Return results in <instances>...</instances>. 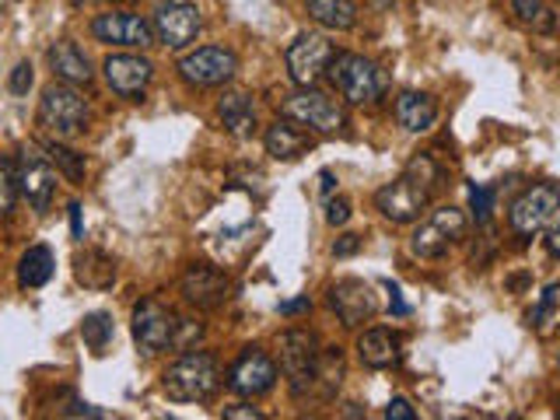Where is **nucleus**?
<instances>
[{
    "instance_id": "nucleus-1",
    "label": "nucleus",
    "mask_w": 560,
    "mask_h": 420,
    "mask_svg": "<svg viewBox=\"0 0 560 420\" xmlns=\"http://www.w3.org/2000/svg\"><path fill=\"white\" fill-rule=\"evenodd\" d=\"M434 183H438V168L428 154H420L407 165V172H402L399 179H393L389 186H382L375 192V207L382 210V218H389L393 224H410L428 210Z\"/></svg>"
},
{
    "instance_id": "nucleus-2",
    "label": "nucleus",
    "mask_w": 560,
    "mask_h": 420,
    "mask_svg": "<svg viewBox=\"0 0 560 420\" xmlns=\"http://www.w3.org/2000/svg\"><path fill=\"white\" fill-rule=\"evenodd\" d=\"M200 326L179 319L172 308H165L158 298H144L133 308V340L144 354H162V350H186L200 337Z\"/></svg>"
},
{
    "instance_id": "nucleus-3",
    "label": "nucleus",
    "mask_w": 560,
    "mask_h": 420,
    "mask_svg": "<svg viewBox=\"0 0 560 420\" xmlns=\"http://www.w3.org/2000/svg\"><path fill=\"white\" fill-rule=\"evenodd\" d=\"M221 385V364L207 350H189L175 364L165 368L162 389L172 402H203L218 393Z\"/></svg>"
},
{
    "instance_id": "nucleus-4",
    "label": "nucleus",
    "mask_w": 560,
    "mask_h": 420,
    "mask_svg": "<svg viewBox=\"0 0 560 420\" xmlns=\"http://www.w3.org/2000/svg\"><path fill=\"white\" fill-rule=\"evenodd\" d=\"M39 130L49 133L52 140H74L88 127V102L74 84H49L43 92L39 113H35Z\"/></svg>"
},
{
    "instance_id": "nucleus-5",
    "label": "nucleus",
    "mask_w": 560,
    "mask_h": 420,
    "mask_svg": "<svg viewBox=\"0 0 560 420\" xmlns=\"http://www.w3.org/2000/svg\"><path fill=\"white\" fill-rule=\"evenodd\" d=\"M323 354L326 350H319V340H315V332L308 329H288L284 337H280V372H284L294 399H305L315 393Z\"/></svg>"
},
{
    "instance_id": "nucleus-6",
    "label": "nucleus",
    "mask_w": 560,
    "mask_h": 420,
    "mask_svg": "<svg viewBox=\"0 0 560 420\" xmlns=\"http://www.w3.org/2000/svg\"><path fill=\"white\" fill-rule=\"evenodd\" d=\"M466 228H469V221H466V214L459 207H438L417 224V232L410 235V253L417 259L445 256L452 245L466 235Z\"/></svg>"
},
{
    "instance_id": "nucleus-7",
    "label": "nucleus",
    "mask_w": 560,
    "mask_h": 420,
    "mask_svg": "<svg viewBox=\"0 0 560 420\" xmlns=\"http://www.w3.org/2000/svg\"><path fill=\"white\" fill-rule=\"evenodd\" d=\"M280 113L312 133H337L347 119L343 105L326 92H315V88H302V92L288 95L280 102Z\"/></svg>"
},
{
    "instance_id": "nucleus-8",
    "label": "nucleus",
    "mask_w": 560,
    "mask_h": 420,
    "mask_svg": "<svg viewBox=\"0 0 560 420\" xmlns=\"http://www.w3.org/2000/svg\"><path fill=\"white\" fill-rule=\"evenodd\" d=\"M329 78L332 84H337V92L347 98V102H378V95L385 92V78H382V70L372 63V60H364L358 57V52H340L337 60H332L329 67Z\"/></svg>"
},
{
    "instance_id": "nucleus-9",
    "label": "nucleus",
    "mask_w": 560,
    "mask_h": 420,
    "mask_svg": "<svg viewBox=\"0 0 560 420\" xmlns=\"http://www.w3.org/2000/svg\"><path fill=\"white\" fill-rule=\"evenodd\" d=\"M560 218V189L550 183H539L533 189H525L522 197L508 210V224L515 235H539Z\"/></svg>"
},
{
    "instance_id": "nucleus-10",
    "label": "nucleus",
    "mask_w": 560,
    "mask_h": 420,
    "mask_svg": "<svg viewBox=\"0 0 560 420\" xmlns=\"http://www.w3.org/2000/svg\"><path fill=\"white\" fill-rule=\"evenodd\" d=\"M284 60H288V74L298 88H315L329 74L337 52H332V43L326 35H298L288 46Z\"/></svg>"
},
{
    "instance_id": "nucleus-11",
    "label": "nucleus",
    "mask_w": 560,
    "mask_h": 420,
    "mask_svg": "<svg viewBox=\"0 0 560 420\" xmlns=\"http://www.w3.org/2000/svg\"><path fill=\"white\" fill-rule=\"evenodd\" d=\"M238 74V57L232 49L203 46L179 60V78L192 88H218Z\"/></svg>"
},
{
    "instance_id": "nucleus-12",
    "label": "nucleus",
    "mask_w": 560,
    "mask_h": 420,
    "mask_svg": "<svg viewBox=\"0 0 560 420\" xmlns=\"http://www.w3.org/2000/svg\"><path fill=\"white\" fill-rule=\"evenodd\" d=\"M18 183H22V197L32 203V210L46 214L52 192H57V172H52V158L39 154L35 148L18 151Z\"/></svg>"
},
{
    "instance_id": "nucleus-13",
    "label": "nucleus",
    "mask_w": 560,
    "mask_h": 420,
    "mask_svg": "<svg viewBox=\"0 0 560 420\" xmlns=\"http://www.w3.org/2000/svg\"><path fill=\"white\" fill-rule=\"evenodd\" d=\"M273 385H277V364L270 354H262L259 347L245 350V354L232 364V372H228V389L245 399L267 396Z\"/></svg>"
},
{
    "instance_id": "nucleus-14",
    "label": "nucleus",
    "mask_w": 560,
    "mask_h": 420,
    "mask_svg": "<svg viewBox=\"0 0 560 420\" xmlns=\"http://www.w3.org/2000/svg\"><path fill=\"white\" fill-rule=\"evenodd\" d=\"M92 35L98 43H109V46H127V49H144L151 46L158 35L154 25H148L140 14L130 11H109V14H98L92 22Z\"/></svg>"
},
{
    "instance_id": "nucleus-15",
    "label": "nucleus",
    "mask_w": 560,
    "mask_h": 420,
    "mask_svg": "<svg viewBox=\"0 0 560 420\" xmlns=\"http://www.w3.org/2000/svg\"><path fill=\"white\" fill-rule=\"evenodd\" d=\"M329 308L340 315L343 326H361L378 312V298L372 284H364L358 277H347L329 288Z\"/></svg>"
},
{
    "instance_id": "nucleus-16",
    "label": "nucleus",
    "mask_w": 560,
    "mask_h": 420,
    "mask_svg": "<svg viewBox=\"0 0 560 420\" xmlns=\"http://www.w3.org/2000/svg\"><path fill=\"white\" fill-rule=\"evenodd\" d=\"M105 84L113 88L119 98H137L148 92V84L154 78V63L137 57V52H116L105 60Z\"/></svg>"
},
{
    "instance_id": "nucleus-17",
    "label": "nucleus",
    "mask_w": 560,
    "mask_h": 420,
    "mask_svg": "<svg viewBox=\"0 0 560 420\" xmlns=\"http://www.w3.org/2000/svg\"><path fill=\"white\" fill-rule=\"evenodd\" d=\"M183 294L189 305L197 308H221L228 298H232V277L218 267H207V262H197L183 273Z\"/></svg>"
},
{
    "instance_id": "nucleus-18",
    "label": "nucleus",
    "mask_w": 560,
    "mask_h": 420,
    "mask_svg": "<svg viewBox=\"0 0 560 420\" xmlns=\"http://www.w3.org/2000/svg\"><path fill=\"white\" fill-rule=\"evenodd\" d=\"M203 18L192 4H162L154 11V35L168 49H183L200 35Z\"/></svg>"
},
{
    "instance_id": "nucleus-19",
    "label": "nucleus",
    "mask_w": 560,
    "mask_h": 420,
    "mask_svg": "<svg viewBox=\"0 0 560 420\" xmlns=\"http://www.w3.org/2000/svg\"><path fill=\"white\" fill-rule=\"evenodd\" d=\"M74 277L88 291H105L116 284V262L102 249H84L74 256Z\"/></svg>"
},
{
    "instance_id": "nucleus-20",
    "label": "nucleus",
    "mask_w": 560,
    "mask_h": 420,
    "mask_svg": "<svg viewBox=\"0 0 560 420\" xmlns=\"http://www.w3.org/2000/svg\"><path fill=\"white\" fill-rule=\"evenodd\" d=\"M396 119H399V127L402 130H410V133H424L434 127V119H438V105L431 95L424 92H402L396 98Z\"/></svg>"
},
{
    "instance_id": "nucleus-21",
    "label": "nucleus",
    "mask_w": 560,
    "mask_h": 420,
    "mask_svg": "<svg viewBox=\"0 0 560 420\" xmlns=\"http://www.w3.org/2000/svg\"><path fill=\"white\" fill-rule=\"evenodd\" d=\"M358 358L364 368H393L399 361V337L389 329H368L364 337L358 340Z\"/></svg>"
},
{
    "instance_id": "nucleus-22",
    "label": "nucleus",
    "mask_w": 560,
    "mask_h": 420,
    "mask_svg": "<svg viewBox=\"0 0 560 420\" xmlns=\"http://www.w3.org/2000/svg\"><path fill=\"white\" fill-rule=\"evenodd\" d=\"M49 67H52V74H57L60 81H67V84H88V81H92V63H88V57L78 49V43H70V39H60L57 46L49 49Z\"/></svg>"
},
{
    "instance_id": "nucleus-23",
    "label": "nucleus",
    "mask_w": 560,
    "mask_h": 420,
    "mask_svg": "<svg viewBox=\"0 0 560 420\" xmlns=\"http://www.w3.org/2000/svg\"><path fill=\"white\" fill-rule=\"evenodd\" d=\"M267 151L277 158V162H294L312 148V137L305 130H298V122H284L277 119L273 127H267Z\"/></svg>"
},
{
    "instance_id": "nucleus-24",
    "label": "nucleus",
    "mask_w": 560,
    "mask_h": 420,
    "mask_svg": "<svg viewBox=\"0 0 560 420\" xmlns=\"http://www.w3.org/2000/svg\"><path fill=\"white\" fill-rule=\"evenodd\" d=\"M305 11L312 22H319L323 28H332V32H347L358 25L354 0H305Z\"/></svg>"
},
{
    "instance_id": "nucleus-25",
    "label": "nucleus",
    "mask_w": 560,
    "mask_h": 420,
    "mask_svg": "<svg viewBox=\"0 0 560 420\" xmlns=\"http://www.w3.org/2000/svg\"><path fill=\"white\" fill-rule=\"evenodd\" d=\"M218 116L235 137H253V130H256V105L249 95H242V92L224 95L218 105Z\"/></svg>"
},
{
    "instance_id": "nucleus-26",
    "label": "nucleus",
    "mask_w": 560,
    "mask_h": 420,
    "mask_svg": "<svg viewBox=\"0 0 560 420\" xmlns=\"http://www.w3.org/2000/svg\"><path fill=\"white\" fill-rule=\"evenodd\" d=\"M52 267H57V259H52V253L46 249V245H32V249L22 256V262H18V284L43 288L52 277Z\"/></svg>"
},
{
    "instance_id": "nucleus-27",
    "label": "nucleus",
    "mask_w": 560,
    "mask_h": 420,
    "mask_svg": "<svg viewBox=\"0 0 560 420\" xmlns=\"http://www.w3.org/2000/svg\"><path fill=\"white\" fill-rule=\"evenodd\" d=\"M81 340L88 343V350H95V354H102V350L109 347V340H113V315H105V312L84 315V323H81Z\"/></svg>"
},
{
    "instance_id": "nucleus-28",
    "label": "nucleus",
    "mask_w": 560,
    "mask_h": 420,
    "mask_svg": "<svg viewBox=\"0 0 560 420\" xmlns=\"http://www.w3.org/2000/svg\"><path fill=\"white\" fill-rule=\"evenodd\" d=\"M512 8L518 14V22L529 25L533 32H553L557 28V18L547 4H542V0H512Z\"/></svg>"
},
{
    "instance_id": "nucleus-29",
    "label": "nucleus",
    "mask_w": 560,
    "mask_h": 420,
    "mask_svg": "<svg viewBox=\"0 0 560 420\" xmlns=\"http://www.w3.org/2000/svg\"><path fill=\"white\" fill-rule=\"evenodd\" d=\"M49 158H52V165L63 168V175H67L70 183H81L84 179V154L63 148V140H52V144H49Z\"/></svg>"
},
{
    "instance_id": "nucleus-30",
    "label": "nucleus",
    "mask_w": 560,
    "mask_h": 420,
    "mask_svg": "<svg viewBox=\"0 0 560 420\" xmlns=\"http://www.w3.org/2000/svg\"><path fill=\"white\" fill-rule=\"evenodd\" d=\"M0 189H4V214H11L14 203H18V192H22V183H18V162H14V158H4V183H0Z\"/></svg>"
},
{
    "instance_id": "nucleus-31",
    "label": "nucleus",
    "mask_w": 560,
    "mask_h": 420,
    "mask_svg": "<svg viewBox=\"0 0 560 420\" xmlns=\"http://www.w3.org/2000/svg\"><path fill=\"white\" fill-rule=\"evenodd\" d=\"M35 81V70L28 60H22L14 70H11V78H8V88H11V95H28V88Z\"/></svg>"
},
{
    "instance_id": "nucleus-32",
    "label": "nucleus",
    "mask_w": 560,
    "mask_h": 420,
    "mask_svg": "<svg viewBox=\"0 0 560 420\" xmlns=\"http://www.w3.org/2000/svg\"><path fill=\"white\" fill-rule=\"evenodd\" d=\"M469 200H472V210H477V221H487L494 192H490L487 186H469Z\"/></svg>"
},
{
    "instance_id": "nucleus-33",
    "label": "nucleus",
    "mask_w": 560,
    "mask_h": 420,
    "mask_svg": "<svg viewBox=\"0 0 560 420\" xmlns=\"http://www.w3.org/2000/svg\"><path fill=\"white\" fill-rule=\"evenodd\" d=\"M385 420H417V410L410 407V399H402V396H396L389 407H385V413H382Z\"/></svg>"
},
{
    "instance_id": "nucleus-34",
    "label": "nucleus",
    "mask_w": 560,
    "mask_h": 420,
    "mask_svg": "<svg viewBox=\"0 0 560 420\" xmlns=\"http://www.w3.org/2000/svg\"><path fill=\"white\" fill-rule=\"evenodd\" d=\"M347 218H350V203L343 200V197H337V200H329L326 203V221L337 228V224H347Z\"/></svg>"
},
{
    "instance_id": "nucleus-35",
    "label": "nucleus",
    "mask_w": 560,
    "mask_h": 420,
    "mask_svg": "<svg viewBox=\"0 0 560 420\" xmlns=\"http://www.w3.org/2000/svg\"><path fill=\"white\" fill-rule=\"evenodd\" d=\"M358 249H361V238H358V235H343L337 245H332V256L343 259V256H354Z\"/></svg>"
},
{
    "instance_id": "nucleus-36",
    "label": "nucleus",
    "mask_w": 560,
    "mask_h": 420,
    "mask_svg": "<svg viewBox=\"0 0 560 420\" xmlns=\"http://www.w3.org/2000/svg\"><path fill=\"white\" fill-rule=\"evenodd\" d=\"M224 417L228 420H262V413L256 407H228Z\"/></svg>"
},
{
    "instance_id": "nucleus-37",
    "label": "nucleus",
    "mask_w": 560,
    "mask_h": 420,
    "mask_svg": "<svg viewBox=\"0 0 560 420\" xmlns=\"http://www.w3.org/2000/svg\"><path fill=\"white\" fill-rule=\"evenodd\" d=\"M277 308H280V315H302V312L312 308V302H308V298H294V302H280Z\"/></svg>"
},
{
    "instance_id": "nucleus-38",
    "label": "nucleus",
    "mask_w": 560,
    "mask_h": 420,
    "mask_svg": "<svg viewBox=\"0 0 560 420\" xmlns=\"http://www.w3.org/2000/svg\"><path fill=\"white\" fill-rule=\"evenodd\" d=\"M547 249H550L553 256H560V218L547 228Z\"/></svg>"
},
{
    "instance_id": "nucleus-39",
    "label": "nucleus",
    "mask_w": 560,
    "mask_h": 420,
    "mask_svg": "<svg viewBox=\"0 0 560 420\" xmlns=\"http://www.w3.org/2000/svg\"><path fill=\"white\" fill-rule=\"evenodd\" d=\"M63 413H70V417H105V410H98V407H88V402H74V407L63 410Z\"/></svg>"
},
{
    "instance_id": "nucleus-40",
    "label": "nucleus",
    "mask_w": 560,
    "mask_h": 420,
    "mask_svg": "<svg viewBox=\"0 0 560 420\" xmlns=\"http://www.w3.org/2000/svg\"><path fill=\"white\" fill-rule=\"evenodd\" d=\"M389 294H393V298H389V308H393L396 315H407L410 308H407V302H402V294H399L396 284H389Z\"/></svg>"
},
{
    "instance_id": "nucleus-41",
    "label": "nucleus",
    "mask_w": 560,
    "mask_h": 420,
    "mask_svg": "<svg viewBox=\"0 0 560 420\" xmlns=\"http://www.w3.org/2000/svg\"><path fill=\"white\" fill-rule=\"evenodd\" d=\"M67 210H70V228H74V238H81V235H84V232H81V203L74 200Z\"/></svg>"
},
{
    "instance_id": "nucleus-42",
    "label": "nucleus",
    "mask_w": 560,
    "mask_h": 420,
    "mask_svg": "<svg viewBox=\"0 0 560 420\" xmlns=\"http://www.w3.org/2000/svg\"><path fill=\"white\" fill-rule=\"evenodd\" d=\"M368 4H372L375 11H389V8L396 4V0H368Z\"/></svg>"
},
{
    "instance_id": "nucleus-43",
    "label": "nucleus",
    "mask_w": 560,
    "mask_h": 420,
    "mask_svg": "<svg viewBox=\"0 0 560 420\" xmlns=\"http://www.w3.org/2000/svg\"><path fill=\"white\" fill-rule=\"evenodd\" d=\"M319 179H323V192H332V172H329V168L319 175Z\"/></svg>"
},
{
    "instance_id": "nucleus-44",
    "label": "nucleus",
    "mask_w": 560,
    "mask_h": 420,
    "mask_svg": "<svg viewBox=\"0 0 560 420\" xmlns=\"http://www.w3.org/2000/svg\"><path fill=\"white\" fill-rule=\"evenodd\" d=\"M557 361H560V354H557Z\"/></svg>"
}]
</instances>
